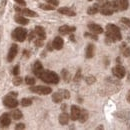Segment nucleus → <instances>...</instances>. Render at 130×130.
Masks as SVG:
<instances>
[{"label": "nucleus", "mask_w": 130, "mask_h": 130, "mask_svg": "<svg viewBox=\"0 0 130 130\" xmlns=\"http://www.w3.org/2000/svg\"><path fill=\"white\" fill-rule=\"evenodd\" d=\"M122 39V35L117 26L114 24H107L106 26V42L111 43L115 41H120Z\"/></svg>", "instance_id": "f257e3e1"}, {"label": "nucleus", "mask_w": 130, "mask_h": 130, "mask_svg": "<svg viewBox=\"0 0 130 130\" xmlns=\"http://www.w3.org/2000/svg\"><path fill=\"white\" fill-rule=\"evenodd\" d=\"M40 79L42 81L46 82V83H51V84H57L59 82V76L53 72V71H49V70H43V72L40 74Z\"/></svg>", "instance_id": "f03ea898"}, {"label": "nucleus", "mask_w": 130, "mask_h": 130, "mask_svg": "<svg viewBox=\"0 0 130 130\" xmlns=\"http://www.w3.org/2000/svg\"><path fill=\"white\" fill-rule=\"evenodd\" d=\"M12 36H13V38H14L15 40L22 42V41L25 40V38H26V36H27V31H26V29L19 27V28H16V29L13 31Z\"/></svg>", "instance_id": "7ed1b4c3"}, {"label": "nucleus", "mask_w": 130, "mask_h": 130, "mask_svg": "<svg viewBox=\"0 0 130 130\" xmlns=\"http://www.w3.org/2000/svg\"><path fill=\"white\" fill-rule=\"evenodd\" d=\"M30 90L34 93H37L40 95H48L52 92V89L50 87H46V86H34V87L30 88Z\"/></svg>", "instance_id": "20e7f679"}, {"label": "nucleus", "mask_w": 130, "mask_h": 130, "mask_svg": "<svg viewBox=\"0 0 130 130\" xmlns=\"http://www.w3.org/2000/svg\"><path fill=\"white\" fill-rule=\"evenodd\" d=\"M3 103L8 108H15L17 105H18V101L13 96H11V95L5 96L4 99H3Z\"/></svg>", "instance_id": "39448f33"}, {"label": "nucleus", "mask_w": 130, "mask_h": 130, "mask_svg": "<svg viewBox=\"0 0 130 130\" xmlns=\"http://www.w3.org/2000/svg\"><path fill=\"white\" fill-rule=\"evenodd\" d=\"M112 72H113L114 76L119 78V79H121V78H123L125 76V69L121 65H117L116 67H114L112 69Z\"/></svg>", "instance_id": "423d86ee"}, {"label": "nucleus", "mask_w": 130, "mask_h": 130, "mask_svg": "<svg viewBox=\"0 0 130 130\" xmlns=\"http://www.w3.org/2000/svg\"><path fill=\"white\" fill-rule=\"evenodd\" d=\"M11 123V118L9 117V114L3 113L0 116V127H7Z\"/></svg>", "instance_id": "0eeeda50"}, {"label": "nucleus", "mask_w": 130, "mask_h": 130, "mask_svg": "<svg viewBox=\"0 0 130 130\" xmlns=\"http://www.w3.org/2000/svg\"><path fill=\"white\" fill-rule=\"evenodd\" d=\"M15 10H16L17 12L22 13V14H24V15H26V16H30V17L37 16V14H36L34 11L30 10V9H27V8H20V7L16 6V7H15Z\"/></svg>", "instance_id": "6e6552de"}, {"label": "nucleus", "mask_w": 130, "mask_h": 130, "mask_svg": "<svg viewBox=\"0 0 130 130\" xmlns=\"http://www.w3.org/2000/svg\"><path fill=\"white\" fill-rule=\"evenodd\" d=\"M17 52H18V46H17L16 44H12V45H11V47H10V49H9L8 56H7V59H8V61H9V62H11V61L15 58Z\"/></svg>", "instance_id": "1a4fd4ad"}, {"label": "nucleus", "mask_w": 130, "mask_h": 130, "mask_svg": "<svg viewBox=\"0 0 130 130\" xmlns=\"http://www.w3.org/2000/svg\"><path fill=\"white\" fill-rule=\"evenodd\" d=\"M63 39L61 38V37H55L54 38V40H53V42H52V46H53V48L56 49V50H60V49H62L63 47Z\"/></svg>", "instance_id": "9d476101"}, {"label": "nucleus", "mask_w": 130, "mask_h": 130, "mask_svg": "<svg viewBox=\"0 0 130 130\" xmlns=\"http://www.w3.org/2000/svg\"><path fill=\"white\" fill-rule=\"evenodd\" d=\"M80 111H81V109H80L78 106L72 105V106H71V119H72V120H77V119L79 118Z\"/></svg>", "instance_id": "9b49d317"}, {"label": "nucleus", "mask_w": 130, "mask_h": 130, "mask_svg": "<svg viewBox=\"0 0 130 130\" xmlns=\"http://www.w3.org/2000/svg\"><path fill=\"white\" fill-rule=\"evenodd\" d=\"M88 29L94 34H100V33L103 32V29L100 25L98 24H94V23H91V24H88Z\"/></svg>", "instance_id": "f8f14e48"}, {"label": "nucleus", "mask_w": 130, "mask_h": 130, "mask_svg": "<svg viewBox=\"0 0 130 130\" xmlns=\"http://www.w3.org/2000/svg\"><path fill=\"white\" fill-rule=\"evenodd\" d=\"M43 66H42V64L39 62V61H36L35 63H34V65H33V72H34V74L36 75V76H40V74L43 72Z\"/></svg>", "instance_id": "ddd939ff"}, {"label": "nucleus", "mask_w": 130, "mask_h": 130, "mask_svg": "<svg viewBox=\"0 0 130 130\" xmlns=\"http://www.w3.org/2000/svg\"><path fill=\"white\" fill-rule=\"evenodd\" d=\"M75 30H76L75 27H70L68 25H63V26H61L59 28V33L62 34V35H65V34H69V33L71 32H74Z\"/></svg>", "instance_id": "4468645a"}, {"label": "nucleus", "mask_w": 130, "mask_h": 130, "mask_svg": "<svg viewBox=\"0 0 130 130\" xmlns=\"http://www.w3.org/2000/svg\"><path fill=\"white\" fill-rule=\"evenodd\" d=\"M35 34L38 36V38H41V39H45L46 38V33H45V30L43 27L41 26H36L35 27V30H34Z\"/></svg>", "instance_id": "2eb2a0df"}, {"label": "nucleus", "mask_w": 130, "mask_h": 130, "mask_svg": "<svg viewBox=\"0 0 130 130\" xmlns=\"http://www.w3.org/2000/svg\"><path fill=\"white\" fill-rule=\"evenodd\" d=\"M58 12L61 13V14H64V15H68V16H75V15H76V13H75L73 10H71V9H69V8H67V7L59 8V9H58Z\"/></svg>", "instance_id": "dca6fc26"}, {"label": "nucleus", "mask_w": 130, "mask_h": 130, "mask_svg": "<svg viewBox=\"0 0 130 130\" xmlns=\"http://www.w3.org/2000/svg\"><path fill=\"white\" fill-rule=\"evenodd\" d=\"M85 56L86 58H92L94 56V45L93 44H89L86 48L85 51Z\"/></svg>", "instance_id": "f3484780"}, {"label": "nucleus", "mask_w": 130, "mask_h": 130, "mask_svg": "<svg viewBox=\"0 0 130 130\" xmlns=\"http://www.w3.org/2000/svg\"><path fill=\"white\" fill-rule=\"evenodd\" d=\"M69 121V115L67 113H61L59 115V123L61 125H66Z\"/></svg>", "instance_id": "a211bd4d"}, {"label": "nucleus", "mask_w": 130, "mask_h": 130, "mask_svg": "<svg viewBox=\"0 0 130 130\" xmlns=\"http://www.w3.org/2000/svg\"><path fill=\"white\" fill-rule=\"evenodd\" d=\"M87 119H88V112H87L85 109H82L81 111H80V115H79L78 120H79L81 123H84Z\"/></svg>", "instance_id": "6ab92c4d"}, {"label": "nucleus", "mask_w": 130, "mask_h": 130, "mask_svg": "<svg viewBox=\"0 0 130 130\" xmlns=\"http://www.w3.org/2000/svg\"><path fill=\"white\" fill-rule=\"evenodd\" d=\"M98 11H99V5L98 4H94V5H92L91 7L88 8L87 13L89 15H93V14H96Z\"/></svg>", "instance_id": "aec40b11"}, {"label": "nucleus", "mask_w": 130, "mask_h": 130, "mask_svg": "<svg viewBox=\"0 0 130 130\" xmlns=\"http://www.w3.org/2000/svg\"><path fill=\"white\" fill-rule=\"evenodd\" d=\"M14 19H15V21H16L17 23H19V24H22V25L28 24V20L25 17L21 16V15H16V16L14 17Z\"/></svg>", "instance_id": "412c9836"}, {"label": "nucleus", "mask_w": 130, "mask_h": 130, "mask_svg": "<svg viewBox=\"0 0 130 130\" xmlns=\"http://www.w3.org/2000/svg\"><path fill=\"white\" fill-rule=\"evenodd\" d=\"M11 117L13 118V119H15V120H18V119H20V118H22V112L20 111V110H18V109H15V110H13V111H11Z\"/></svg>", "instance_id": "4be33fe9"}, {"label": "nucleus", "mask_w": 130, "mask_h": 130, "mask_svg": "<svg viewBox=\"0 0 130 130\" xmlns=\"http://www.w3.org/2000/svg\"><path fill=\"white\" fill-rule=\"evenodd\" d=\"M62 95H61V93L58 91V92H55L53 95H52V100H53V102H55V103H59V102H61L62 101Z\"/></svg>", "instance_id": "5701e85b"}, {"label": "nucleus", "mask_w": 130, "mask_h": 130, "mask_svg": "<svg viewBox=\"0 0 130 130\" xmlns=\"http://www.w3.org/2000/svg\"><path fill=\"white\" fill-rule=\"evenodd\" d=\"M121 51H122V53H123V55L125 57H129L130 56V48L129 47H126L125 43H123L121 45Z\"/></svg>", "instance_id": "b1692460"}, {"label": "nucleus", "mask_w": 130, "mask_h": 130, "mask_svg": "<svg viewBox=\"0 0 130 130\" xmlns=\"http://www.w3.org/2000/svg\"><path fill=\"white\" fill-rule=\"evenodd\" d=\"M120 10H126L128 8V0H119Z\"/></svg>", "instance_id": "393cba45"}, {"label": "nucleus", "mask_w": 130, "mask_h": 130, "mask_svg": "<svg viewBox=\"0 0 130 130\" xmlns=\"http://www.w3.org/2000/svg\"><path fill=\"white\" fill-rule=\"evenodd\" d=\"M32 104V101L30 98H23L21 100V105L24 106V107H27V106H30Z\"/></svg>", "instance_id": "a878e982"}, {"label": "nucleus", "mask_w": 130, "mask_h": 130, "mask_svg": "<svg viewBox=\"0 0 130 130\" xmlns=\"http://www.w3.org/2000/svg\"><path fill=\"white\" fill-rule=\"evenodd\" d=\"M62 77L66 82H68L70 80V73L66 70V69H63L62 70Z\"/></svg>", "instance_id": "bb28decb"}, {"label": "nucleus", "mask_w": 130, "mask_h": 130, "mask_svg": "<svg viewBox=\"0 0 130 130\" xmlns=\"http://www.w3.org/2000/svg\"><path fill=\"white\" fill-rule=\"evenodd\" d=\"M110 3H111V6H112V8L114 9L115 12L120 9V8H119V1H118V0H112Z\"/></svg>", "instance_id": "cd10ccee"}, {"label": "nucleus", "mask_w": 130, "mask_h": 130, "mask_svg": "<svg viewBox=\"0 0 130 130\" xmlns=\"http://www.w3.org/2000/svg\"><path fill=\"white\" fill-rule=\"evenodd\" d=\"M59 92L61 93L63 99H68V98H70V93H69L68 90H66V89H61V90H59Z\"/></svg>", "instance_id": "c85d7f7f"}, {"label": "nucleus", "mask_w": 130, "mask_h": 130, "mask_svg": "<svg viewBox=\"0 0 130 130\" xmlns=\"http://www.w3.org/2000/svg\"><path fill=\"white\" fill-rule=\"evenodd\" d=\"M39 7L43 10H54V6H52L51 4L48 5V4H40Z\"/></svg>", "instance_id": "c756f323"}, {"label": "nucleus", "mask_w": 130, "mask_h": 130, "mask_svg": "<svg viewBox=\"0 0 130 130\" xmlns=\"http://www.w3.org/2000/svg\"><path fill=\"white\" fill-rule=\"evenodd\" d=\"M85 81H86V83L87 84H89V85H91V84H93L94 82L96 81V78L94 77V76H87L86 78H85Z\"/></svg>", "instance_id": "7c9ffc66"}, {"label": "nucleus", "mask_w": 130, "mask_h": 130, "mask_svg": "<svg viewBox=\"0 0 130 130\" xmlns=\"http://www.w3.org/2000/svg\"><path fill=\"white\" fill-rule=\"evenodd\" d=\"M25 82H26L28 85H33V84H35V79H34L33 77L27 76V77L25 78Z\"/></svg>", "instance_id": "2f4dec72"}, {"label": "nucleus", "mask_w": 130, "mask_h": 130, "mask_svg": "<svg viewBox=\"0 0 130 130\" xmlns=\"http://www.w3.org/2000/svg\"><path fill=\"white\" fill-rule=\"evenodd\" d=\"M22 83V78L21 77H14V79H13V84L15 85V86H19L20 84Z\"/></svg>", "instance_id": "473e14b6"}, {"label": "nucleus", "mask_w": 130, "mask_h": 130, "mask_svg": "<svg viewBox=\"0 0 130 130\" xmlns=\"http://www.w3.org/2000/svg\"><path fill=\"white\" fill-rule=\"evenodd\" d=\"M80 79H81V70H80V69H78V71H77V72H76V74H75L74 81L78 82V81H80Z\"/></svg>", "instance_id": "72a5a7b5"}, {"label": "nucleus", "mask_w": 130, "mask_h": 130, "mask_svg": "<svg viewBox=\"0 0 130 130\" xmlns=\"http://www.w3.org/2000/svg\"><path fill=\"white\" fill-rule=\"evenodd\" d=\"M121 22H122L123 24H125L126 26H128V27H130V20L128 19V18H125V17L121 18Z\"/></svg>", "instance_id": "f704fd0d"}, {"label": "nucleus", "mask_w": 130, "mask_h": 130, "mask_svg": "<svg viewBox=\"0 0 130 130\" xmlns=\"http://www.w3.org/2000/svg\"><path fill=\"white\" fill-rule=\"evenodd\" d=\"M35 45L38 46V47H41V46L43 45V39H41V38L36 39V40H35Z\"/></svg>", "instance_id": "c9c22d12"}, {"label": "nucleus", "mask_w": 130, "mask_h": 130, "mask_svg": "<svg viewBox=\"0 0 130 130\" xmlns=\"http://www.w3.org/2000/svg\"><path fill=\"white\" fill-rule=\"evenodd\" d=\"M12 73H13L15 76H17V75L19 74V65H16V66L13 68V70H12Z\"/></svg>", "instance_id": "e433bc0d"}, {"label": "nucleus", "mask_w": 130, "mask_h": 130, "mask_svg": "<svg viewBox=\"0 0 130 130\" xmlns=\"http://www.w3.org/2000/svg\"><path fill=\"white\" fill-rule=\"evenodd\" d=\"M45 1H47L48 3H50L51 5H53V6H56V5H58V0H45Z\"/></svg>", "instance_id": "4c0bfd02"}, {"label": "nucleus", "mask_w": 130, "mask_h": 130, "mask_svg": "<svg viewBox=\"0 0 130 130\" xmlns=\"http://www.w3.org/2000/svg\"><path fill=\"white\" fill-rule=\"evenodd\" d=\"M85 36H89L90 38H92V39H94V40H97V36L95 35V34H89V33H85Z\"/></svg>", "instance_id": "58836bf2"}, {"label": "nucleus", "mask_w": 130, "mask_h": 130, "mask_svg": "<svg viewBox=\"0 0 130 130\" xmlns=\"http://www.w3.org/2000/svg\"><path fill=\"white\" fill-rule=\"evenodd\" d=\"M34 37H35V32L33 31V32H31L29 35H28V40H29V41H31V40L34 39Z\"/></svg>", "instance_id": "ea45409f"}, {"label": "nucleus", "mask_w": 130, "mask_h": 130, "mask_svg": "<svg viewBox=\"0 0 130 130\" xmlns=\"http://www.w3.org/2000/svg\"><path fill=\"white\" fill-rule=\"evenodd\" d=\"M15 128H16V129H24V128H25V126H24V124H23V123H19V124H17Z\"/></svg>", "instance_id": "a19ab883"}, {"label": "nucleus", "mask_w": 130, "mask_h": 130, "mask_svg": "<svg viewBox=\"0 0 130 130\" xmlns=\"http://www.w3.org/2000/svg\"><path fill=\"white\" fill-rule=\"evenodd\" d=\"M15 1H16L19 5H25V4H26L24 0H15Z\"/></svg>", "instance_id": "79ce46f5"}, {"label": "nucleus", "mask_w": 130, "mask_h": 130, "mask_svg": "<svg viewBox=\"0 0 130 130\" xmlns=\"http://www.w3.org/2000/svg\"><path fill=\"white\" fill-rule=\"evenodd\" d=\"M10 95H11V96H13V97H16L17 93L16 92H11V93H10Z\"/></svg>", "instance_id": "37998d69"}, {"label": "nucleus", "mask_w": 130, "mask_h": 130, "mask_svg": "<svg viewBox=\"0 0 130 130\" xmlns=\"http://www.w3.org/2000/svg\"><path fill=\"white\" fill-rule=\"evenodd\" d=\"M127 101L130 103V90L128 91V94H127Z\"/></svg>", "instance_id": "c03bdc74"}, {"label": "nucleus", "mask_w": 130, "mask_h": 130, "mask_svg": "<svg viewBox=\"0 0 130 130\" xmlns=\"http://www.w3.org/2000/svg\"><path fill=\"white\" fill-rule=\"evenodd\" d=\"M61 109L64 111V110H66V104H63L62 106H61Z\"/></svg>", "instance_id": "a18cd8bd"}, {"label": "nucleus", "mask_w": 130, "mask_h": 130, "mask_svg": "<svg viewBox=\"0 0 130 130\" xmlns=\"http://www.w3.org/2000/svg\"><path fill=\"white\" fill-rule=\"evenodd\" d=\"M116 62H117V63H120V62H121V61H120V57H117V58H116Z\"/></svg>", "instance_id": "49530a36"}, {"label": "nucleus", "mask_w": 130, "mask_h": 130, "mask_svg": "<svg viewBox=\"0 0 130 130\" xmlns=\"http://www.w3.org/2000/svg\"><path fill=\"white\" fill-rule=\"evenodd\" d=\"M70 39H71L72 41H75V39H74V36H73V35H70Z\"/></svg>", "instance_id": "de8ad7c7"}, {"label": "nucleus", "mask_w": 130, "mask_h": 130, "mask_svg": "<svg viewBox=\"0 0 130 130\" xmlns=\"http://www.w3.org/2000/svg\"><path fill=\"white\" fill-rule=\"evenodd\" d=\"M88 1H92V0H88Z\"/></svg>", "instance_id": "09e8293b"}, {"label": "nucleus", "mask_w": 130, "mask_h": 130, "mask_svg": "<svg viewBox=\"0 0 130 130\" xmlns=\"http://www.w3.org/2000/svg\"><path fill=\"white\" fill-rule=\"evenodd\" d=\"M98 1H99V0H98Z\"/></svg>", "instance_id": "8fccbe9b"}]
</instances>
